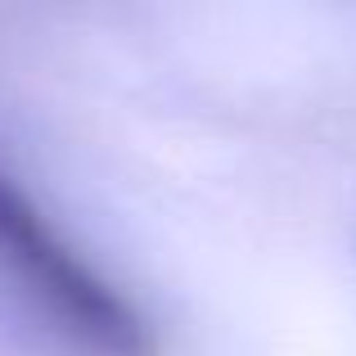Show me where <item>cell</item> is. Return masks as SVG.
<instances>
[{"label": "cell", "mask_w": 356, "mask_h": 356, "mask_svg": "<svg viewBox=\"0 0 356 356\" xmlns=\"http://www.w3.org/2000/svg\"><path fill=\"white\" fill-rule=\"evenodd\" d=\"M0 284L77 356H158L145 316L86 266L14 176L0 172Z\"/></svg>", "instance_id": "cell-1"}]
</instances>
